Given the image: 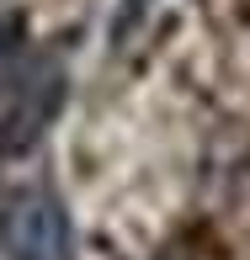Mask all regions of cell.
I'll list each match as a JSON object with an SVG mask.
<instances>
[{
  "instance_id": "obj_1",
  "label": "cell",
  "mask_w": 250,
  "mask_h": 260,
  "mask_svg": "<svg viewBox=\"0 0 250 260\" xmlns=\"http://www.w3.org/2000/svg\"><path fill=\"white\" fill-rule=\"evenodd\" d=\"M0 255L6 260H75V223H69V207L59 202V191L27 186V191L0 202Z\"/></svg>"
},
{
  "instance_id": "obj_2",
  "label": "cell",
  "mask_w": 250,
  "mask_h": 260,
  "mask_svg": "<svg viewBox=\"0 0 250 260\" xmlns=\"http://www.w3.org/2000/svg\"><path fill=\"white\" fill-rule=\"evenodd\" d=\"M64 90H69L64 85V69H59L53 58H38V64L21 69V80L11 85L16 106L0 117V159L27 154V149L48 133V122L59 117V106H64Z\"/></svg>"
},
{
  "instance_id": "obj_3",
  "label": "cell",
  "mask_w": 250,
  "mask_h": 260,
  "mask_svg": "<svg viewBox=\"0 0 250 260\" xmlns=\"http://www.w3.org/2000/svg\"><path fill=\"white\" fill-rule=\"evenodd\" d=\"M27 69V43H21V27H0V96L21 80Z\"/></svg>"
},
{
  "instance_id": "obj_4",
  "label": "cell",
  "mask_w": 250,
  "mask_h": 260,
  "mask_svg": "<svg viewBox=\"0 0 250 260\" xmlns=\"http://www.w3.org/2000/svg\"><path fill=\"white\" fill-rule=\"evenodd\" d=\"M154 11V0H117V11H112V27H106V38L112 43H128L138 32V21H144Z\"/></svg>"
}]
</instances>
